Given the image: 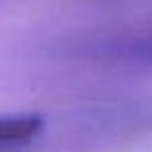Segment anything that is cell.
<instances>
[{
	"mask_svg": "<svg viewBox=\"0 0 152 152\" xmlns=\"http://www.w3.org/2000/svg\"><path fill=\"white\" fill-rule=\"evenodd\" d=\"M45 127L41 114H14L0 115V146L25 145L33 141Z\"/></svg>",
	"mask_w": 152,
	"mask_h": 152,
	"instance_id": "obj_1",
	"label": "cell"
},
{
	"mask_svg": "<svg viewBox=\"0 0 152 152\" xmlns=\"http://www.w3.org/2000/svg\"><path fill=\"white\" fill-rule=\"evenodd\" d=\"M150 50H152V48H150Z\"/></svg>",
	"mask_w": 152,
	"mask_h": 152,
	"instance_id": "obj_2",
	"label": "cell"
}]
</instances>
